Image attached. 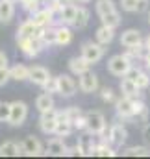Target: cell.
I'll list each match as a JSON object with an SVG mask.
<instances>
[{"label": "cell", "mask_w": 150, "mask_h": 159, "mask_svg": "<svg viewBox=\"0 0 150 159\" xmlns=\"http://www.w3.org/2000/svg\"><path fill=\"white\" fill-rule=\"evenodd\" d=\"M11 113V104L7 102H0V122H7Z\"/></svg>", "instance_id": "ab89813d"}, {"label": "cell", "mask_w": 150, "mask_h": 159, "mask_svg": "<svg viewBox=\"0 0 150 159\" xmlns=\"http://www.w3.org/2000/svg\"><path fill=\"white\" fill-rule=\"evenodd\" d=\"M30 20H34L35 24L43 26V28H48L52 24V20H54V11L50 7H41L35 13H32V19Z\"/></svg>", "instance_id": "5bb4252c"}, {"label": "cell", "mask_w": 150, "mask_h": 159, "mask_svg": "<svg viewBox=\"0 0 150 159\" xmlns=\"http://www.w3.org/2000/svg\"><path fill=\"white\" fill-rule=\"evenodd\" d=\"M56 30H58V43L56 44L65 46V44H69L73 41V32H71V28H67V24H61Z\"/></svg>", "instance_id": "f1b7e54d"}, {"label": "cell", "mask_w": 150, "mask_h": 159, "mask_svg": "<svg viewBox=\"0 0 150 159\" xmlns=\"http://www.w3.org/2000/svg\"><path fill=\"white\" fill-rule=\"evenodd\" d=\"M147 4H148V0H120L122 9L130 11V13H141V11H145Z\"/></svg>", "instance_id": "7402d4cb"}, {"label": "cell", "mask_w": 150, "mask_h": 159, "mask_svg": "<svg viewBox=\"0 0 150 159\" xmlns=\"http://www.w3.org/2000/svg\"><path fill=\"white\" fill-rule=\"evenodd\" d=\"M141 43H143V35H141L139 30L130 28V30L122 32V35H120V44L122 46H135V44H141Z\"/></svg>", "instance_id": "ffe728a7"}, {"label": "cell", "mask_w": 150, "mask_h": 159, "mask_svg": "<svg viewBox=\"0 0 150 159\" xmlns=\"http://www.w3.org/2000/svg\"><path fill=\"white\" fill-rule=\"evenodd\" d=\"M87 24H89V9L78 7V13H76V19H74V22H73V26L78 28V30H83Z\"/></svg>", "instance_id": "83f0119b"}, {"label": "cell", "mask_w": 150, "mask_h": 159, "mask_svg": "<svg viewBox=\"0 0 150 159\" xmlns=\"http://www.w3.org/2000/svg\"><path fill=\"white\" fill-rule=\"evenodd\" d=\"M21 154H24L22 144H19L15 141H6V143L0 144V156L2 157H17Z\"/></svg>", "instance_id": "d6986e66"}, {"label": "cell", "mask_w": 150, "mask_h": 159, "mask_svg": "<svg viewBox=\"0 0 150 159\" xmlns=\"http://www.w3.org/2000/svg\"><path fill=\"white\" fill-rule=\"evenodd\" d=\"M145 52H147V46H145V43H141V44H135V46H126V56L134 61L135 57L137 59H143L145 57Z\"/></svg>", "instance_id": "f546056e"}, {"label": "cell", "mask_w": 150, "mask_h": 159, "mask_svg": "<svg viewBox=\"0 0 150 159\" xmlns=\"http://www.w3.org/2000/svg\"><path fill=\"white\" fill-rule=\"evenodd\" d=\"M122 154L130 156V157H150V148H147V146H130Z\"/></svg>", "instance_id": "4dcf8cb0"}, {"label": "cell", "mask_w": 150, "mask_h": 159, "mask_svg": "<svg viewBox=\"0 0 150 159\" xmlns=\"http://www.w3.org/2000/svg\"><path fill=\"white\" fill-rule=\"evenodd\" d=\"M83 113H82V109L78 107V106H71V107H67V109H63V111H59V119H69L74 122L78 117H82Z\"/></svg>", "instance_id": "836d02e7"}, {"label": "cell", "mask_w": 150, "mask_h": 159, "mask_svg": "<svg viewBox=\"0 0 150 159\" xmlns=\"http://www.w3.org/2000/svg\"><path fill=\"white\" fill-rule=\"evenodd\" d=\"M117 7H115L113 0H96V13H98V17H104V15L111 13Z\"/></svg>", "instance_id": "1f68e13d"}, {"label": "cell", "mask_w": 150, "mask_h": 159, "mask_svg": "<svg viewBox=\"0 0 150 159\" xmlns=\"http://www.w3.org/2000/svg\"><path fill=\"white\" fill-rule=\"evenodd\" d=\"M71 4H74V0H52L48 7H50L54 13H59L63 7H67V6H71Z\"/></svg>", "instance_id": "8d00e7d4"}, {"label": "cell", "mask_w": 150, "mask_h": 159, "mask_svg": "<svg viewBox=\"0 0 150 159\" xmlns=\"http://www.w3.org/2000/svg\"><path fill=\"white\" fill-rule=\"evenodd\" d=\"M21 4H22V7L26 9V11H30V13H35L39 7V0H21Z\"/></svg>", "instance_id": "60d3db41"}, {"label": "cell", "mask_w": 150, "mask_h": 159, "mask_svg": "<svg viewBox=\"0 0 150 159\" xmlns=\"http://www.w3.org/2000/svg\"><path fill=\"white\" fill-rule=\"evenodd\" d=\"M41 37L46 43V46H48V44H56V43H58V30H56V28H45V32H43Z\"/></svg>", "instance_id": "d590c367"}, {"label": "cell", "mask_w": 150, "mask_h": 159, "mask_svg": "<svg viewBox=\"0 0 150 159\" xmlns=\"http://www.w3.org/2000/svg\"><path fill=\"white\" fill-rule=\"evenodd\" d=\"M100 20H102V24L104 26H110V28H117L119 24H120V13L115 9L111 13H108V15H104V17H100Z\"/></svg>", "instance_id": "d6a6232c"}, {"label": "cell", "mask_w": 150, "mask_h": 159, "mask_svg": "<svg viewBox=\"0 0 150 159\" xmlns=\"http://www.w3.org/2000/svg\"><path fill=\"white\" fill-rule=\"evenodd\" d=\"M73 129H74V122H73V120L59 119L58 128H56V135H59V137H69V135L73 133Z\"/></svg>", "instance_id": "4316f807"}, {"label": "cell", "mask_w": 150, "mask_h": 159, "mask_svg": "<svg viewBox=\"0 0 150 159\" xmlns=\"http://www.w3.org/2000/svg\"><path fill=\"white\" fill-rule=\"evenodd\" d=\"M120 93H122V96H130V98L141 96V89L137 87L135 80L128 78V76H122V80H120Z\"/></svg>", "instance_id": "9a60e30c"}, {"label": "cell", "mask_w": 150, "mask_h": 159, "mask_svg": "<svg viewBox=\"0 0 150 159\" xmlns=\"http://www.w3.org/2000/svg\"><path fill=\"white\" fill-rule=\"evenodd\" d=\"M76 2H80V4H87V2H91V0H76Z\"/></svg>", "instance_id": "c3c4849f"}, {"label": "cell", "mask_w": 150, "mask_h": 159, "mask_svg": "<svg viewBox=\"0 0 150 159\" xmlns=\"http://www.w3.org/2000/svg\"><path fill=\"white\" fill-rule=\"evenodd\" d=\"M43 32H45L43 26H39L34 20L28 19L26 22H22V24L19 26V30H17V39H19V37H41Z\"/></svg>", "instance_id": "8fae6325"}, {"label": "cell", "mask_w": 150, "mask_h": 159, "mask_svg": "<svg viewBox=\"0 0 150 159\" xmlns=\"http://www.w3.org/2000/svg\"><path fill=\"white\" fill-rule=\"evenodd\" d=\"M104 52H106V48H104V44H100L98 41H85L83 44H82V56L91 63V65H95V63H98L102 57H104Z\"/></svg>", "instance_id": "3957f363"}, {"label": "cell", "mask_w": 150, "mask_h": 159, "mask_svg": "<svg viewBox=\"0 0 150 159\" xmlns=\"http://www.w3.org/2000/svg\"><path fill=\"white\" fill-rule=\"evenodd\" d=\"M26 117H28V106L24 102H21V100L11 102V113H9L7 122L11 126H21L26 120Z\"/></svg>", "instance_id": "52a82bcc"}, {"label": "cell", "mask_w": 150, "mask_h": 159, "mask_svg": "<svg viewBox=\"0 0 150 159\" xmlns=\"http://www.w3.org/2000/svg\"><path fill=\"white\" fill-rule=\"evenodd\" d=\"M135 83H137V87L139 89H147L150 85V78L147 72H143V70H139V74L135 76Z\"/></svg>", "instance_id": "f35d334b"}, {"label": "cell", "mask_w": 150, "mask_h": 159, "mask_svg": "<svg viewBox=\"0 0 150 159\" xmlns=\"http://www.w3.org/2000/svg\"><path fill=\"white\" fill-rule=\"evenodd\" d=\"M9 74H11V80H17V81H24V80H30V67L26 65H13L9 69Z\"/></svg>", "instance_id": "484cf974"}, {"label": "cell", "mask_w": 150, "mask_h": 159, "mask_svg": "<svg viewBox=\"0 0 150 159\" xmlns=\"http://www.w3.org/2000/svg\"><path fill=\"white\" fill-rule=\"evenodd\" d=\"M145 46H147V50H150V35L145 39Z\"/></svg>", "instance_id": "7dc6e473"}, {"label": "cell", "mask_w": 150, "mask_h": 159, "mask_svg": "<svg viewBox=\"0 0 150 159\" xmlns=\"http://www.w3.org/2000/svg\"><path fill=\"white\" fill-rule=\"evenodd\" d=\"M115 109H117L119 119H128V120L137 119V117H135V98L120 96V98L115 102Z\"/></svg>", "instance_id": "5b68a950"}, {"label": "cell", "mask_w": 150, "mask_h": 159, "mask_svg": "<svg viewBox=\"0 0 150 159\" xmlns=\"http://www.w3.org/2000/svg\"><path fill=\"white\" fill-rule=\"evenodd\" d=\"M128 139V129L120 124V122H115L111 128H110V133H108V141L113 148H120Z\"/></svg>", "instance_id": "ba28073f"}, {"label": "cell", "mask_w": 150, "mask_h": 159, "mask_svg": "<svg viewBox=\"0 0 150 159\" xmlns=\"http://www.w3.org/2000/svg\"><path fill=\"white\" fill-rule=\"evenodd\" d=\"M132 63H134V61H132L126 54H117V56L110 57V61H108V70L111 72L113 76H126L128 70L134 67Z\"/></svg>", "instance_id": "7a4b0ae2"}, {"label": "cell", "mask_w": 150, "mask_h": 159, "mask_svg": "<svg viewBox=\"0 0 150 159\" xmlns=\"http://www.w3.org/2000/svg\"><path fill=\"white\" fill-rule=\"evenodd\" d=\"M85 120H87L85 131H89L93 135H102L106 131V117L100 111H89V113H85Z\"/></svg>", "instance_id": "277c9868"}, {"label": "cell", "mask_w": 150, "mask_h": 159, "mask_svg": "<svg viewBox=\"0 0 150 159\" xmlns=\"http://www.w3.org/2000/svg\"><path fill=\"white\" fill-rule=\"evenodd\" d=\"M22 150H24V156H30V157H37L43 154V144H41V141H39L37 137H34V135H30V137H26L22 143Z\"/></svg>", "instance_id": "7c38bea8"}, {"label": "cell", "mask_w": 150, "mask_h": 159, "mask_svg": "<svg viewBox=\"0 0 150 159\" xmlns=\"http://www.w3.org/2000/svg\"><path fill=\"white\" fill-rule=\"evenodd\" d=\"M17 44L26 57H37L46 48V43L43 41V37H19Z\"/></svg>", "instance_id": "6da1fadb"}, {"label": "cell", "mask_w": 150, "mask_h": 159, "mask_svg": "<svg viewBox=\"0 0 150 159\" xmlns=\"http://www.w3.org/2000/svg\"><path fill=\"white\" fill-rule=\"evenodd\" d=\"M15 15V2L0 0V22H11Z\"/></svg>", "instance_id": "44dd1931"}, {"label": "cell", "mask_w": 150, "mask_h": 159, "mask_svg": "<svg viewBox=\"0 0 150 159\" xmlns=\"http://www.w3.org/2000/svg\"><path fill=\"white\" fill-rule=\"evenodd\" d=\"M48 80H50V72H48L45 67H41V65H34V67H30V81H34L35 85L43 87Z\"/></svg>", "instance_id": "ac0fdd59"}, {"label": "cell", "mask_w": 150, "mask_h": 159, "mask_svg": "<svg viewBox=\"0 0 150 159\" xmlns=\"http://www.w3.org/2000/svg\"><path fill=\"white\" fill-rule=\"evenodd\" d=\"M89 67H91V63L80 54L78 57H71L69 59V69H71V72L76 74V76H82V74H85V72H89Z\"/></svg>", "instance_id": "e0dca14e"}, {"label": "cell", "mask_w": 150, "mask_h": 159, "mask_svg": "<svg viewBox=\"0 0 150 159\" xmlns=\"http://www.w3.org/2000/svg\"><path fill=\"white\" fill-rule=\"evenodd\" d=\"M78 85H80V91H82V93L91 94V93H95V91L98 89V78H96L93 72H85V74L80 76Z\"/></svg>", "instance_id": "4fadbf2b"}, {"label": "cell", "mask_w": 150, "mask_h": 159, "mask_svg": "<svg viewBox=\"0 0 150 159\" xmlns=\"http://www.w3.org/2000/svg\"><path fill=\"white\" fill-rule=\"evenodd\" d=\"M143 61H145V65H147V69H150V50H147V54H145V57H143Z\"/></svg>", "instance_id": "bcb514c9"}, {"label": "cell", "mask_w": 150, "mask_h": 159, "mask_svg": "<svg viewBox=\"0 0 150 159\" xmlns=\"http://www.w3.org/2000/svg\"><path fill=\"white\" fill-rule=\"evenodd\" d=\"M46 152H48L50 156H58V157H61V156H67V154H69V148H67V144L63 143V139L58 135V137H54V139L48 141V144H46Z\"/></svg>", "instance_id": "2e32d148"}, {"label": "cell", "mask_w": 150, "mask_h": 159, "mask_svg": "<svg viewBox=\"0 0 150 159\" xmlns=\"http://www.w3.org/2000/svg\"><path fill=\"white\" fill-rule=\"evenodd\" d=\"M100 96H102V100L108 102V104H115V102L119 100V98L115 96V93H113L111 87H104V89L100 91Z\"/></svg>", "instance_id": "74e56055"}, {"label": "cell", "mask_w": 150, "mask_h": 159, "mask_svg": "<svg viewBox=\"0 0 150 159\" xmlns=\"http://www.w3.org/2000/svg\"><path fill=\"white\" fill-rule=\"evenodd\" d=\"M0 69H7V56L0 50Z\"/></svg>", "instance_id": "ee69618b"}, {"label": "cell", "mask_w": 150, "mask_h": 159, "mask_svg": "<svg viewBox=\"0 0 150 159\" xmlns=\"http://www.w3.org/2000/svg\"><path fill=\"white\" fill-rule=\"evenodd\" d=\"M78 87H80V85H78L69 74H59V76H58V93H59L61 96H65V98L74 96L76 91H78Z\"/></svg>", "instance_id": "9c48e42d"}, {"label": "cell", "mask_w": 150, "mask_h": 159, "mask_svg": "<svg viewBox=\"0 0 150 159\" xmlns=\"http://www.w3.org/2000/svg\"><path fill=\"white\" fill-rule=\"evenodd\" d=\"M35 107L39 109V113H45V111L54 109V98H52V94L46 93V91L43 94H39L37 98H35Z\"/></svg>", "instance_id": "603a6c76"}, {"label": "cell", "mask_w": 150, "mask_h": 159, "mask_svg": "<svg viewBox=\"0 0 150 159\" xmlns=\"http://www.w3.org/2000/svg\"><path fill=\"white\" fill-rule=\"evenodd\" d=\"M11 2H21V0H11Z\"/></svg>", "instance_id": "681fc988"}, {"label": "cell", "mask_w": 150, "mask_h": 159, "mask_svg": "<svg viewBox=\"0 0 150 159\" xmlns=\"http://www.w3.org/2000/svg\"><path fill=\"white\" fill-rule=\"evenodd\" d=\"M113 30H115V28H110V26H104V24H102V26L96 30L95 37H96V41H98L100 44L106 46V44H110L113 41V37H115V32H113Z\"/></svg>", "instance_id": "d4e9b609"}, {"label": "cell", "mask_w": 150, "mask_h": 159, "mask_svg": "<svg viewBox=\"0 0 150 159\" xmlns=\"http://www.w3.org/2000/svg\"><path fill=\"white\" fill-rule=\"evenodd\" d=\"M76 148H78V154H80V156H85V157L95 156V152H96V144H95L93 133L87 131V133L80 135V137H78V144H76Z\"/></svg>", "instance_id": "30bf717a"}, {"label": "cell", "mask_w": 150, "mask_h": 159, "mask_svg": "<svg viewBox=\"0 0 150 159\" xmlns=\"http://www.w3.org/2000/svg\"><path fill=\"white\" fill-rule=\"evenodd\" d=\"M148 22H150V11H148Z\"/></svg>", "instance_id": "f907efd6"}, {"label": "cell", "mask_w": 150, "mask_h": 159, "mask_svg": "<svg viewBox=\"0 0 150 159\" xmlns=\"http://www.w3.org/2000/svg\"><path fill=\"white\" fill-rule=\"evenodd\" d=\"M58 122H59V111L50 109V111L41 113V119H39V128H41V131H43V133L52 135V133H56Z\"/></svg>", "instance_id": "8992f818"}, {"label": "cell", "mask_w": 150, "mask_h": 159, "mask_svg": "<svg viewBox=\"0 0 150 159\" xmlns=\"http://www.w3.org/2000/svg\"><path fill=\"white\" fill-rule=\"evenodd\" d=\"M76 13H78V6H76V4H71V6L63 7V9L59 11V20H61V24L73 26V22H74V19H76Z\"/></svg>", "instance_id": "cb8c5ba5"}, {"label": "cell", "mask_w": 150, "mask_h": 159, "mask_svg": "<svg viewBox=\"0 0 150 159\" xmlns=\"http://www.w3.org/2000/svg\"><path fill=\"white\" fill-rule=\"evenodd\" d=\"M143 137H145L147 143H150V124H147V126L143 128Z\"/></svg>", "instance_id": "f6af8a7d"}, {"label": "cell", "mask_w": 150, "mask_h": 159, "mask_svg": "<svg viewBox=\"0 0 150 159\" xmlns=\"http://www.w3.org/2000/svg\"><path fill=\"white\" fill-rule=\"evenodd\" d=\"M43 89H45L46 93H50V94H52V93H58V78H52V76H50V80L43 85Z\"/></svg>", "instance_id": "b9f144b4"}, {"label": "cell", "mask_w": 150, "mask_h": 159, "mask_svg": "<svg viewBox=\"0 0 150 159\" xmlns=\"http://www.w3.org/2000/svg\"><path fill=\"white\" fill-rule=\"evenodd\" d=\"M11 80V74H9V69H0V87H4L7 81Z\"/></svg>", "instance_id": "7bdbcfd3"}, {"label": "cell", "mask_w": 150, "mask_h": 159, "mask_svg": "<svg viewBox=\"0 0 150 159\" xmlns=\"http://www.w3.org/2000/svg\"><path fill=\"white\" fill-rule=\"evenodd\" d=\"M95 156H98V157H113V156H117V148H113L111 144L102 143V144H98V146H96Z\"/></svg>", "instance_id": "e575fe53"}]
</instances>
